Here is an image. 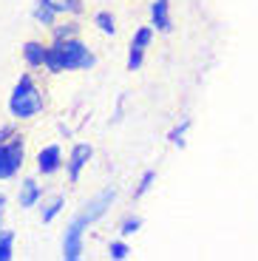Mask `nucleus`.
Wrapping results in <instances>:
<instances>
[{
    "instance_id": "dca6fc26",
    "label": "nucleus",
    "mask_w": 258,
    "mask_h": 261,
    "mask_svg": "<svg viewBox=\"0 0 258 261\" xmlns=\"http://www.w3.org/2000/svg\"><path fill=\"white\" fill-rule=\"evenodd\" d=\"M190 125H193V119H190V117H182L179 122H176L173 128L168 130V142L173 145V148H179V150L187 148V130H190Z\"/></svg>"
},
{
    "instance_id": "4be33fe9",
    "label": "nucleus",
    "mask_w": 258,
    "mask_h": 261,
    "mask_svg": "<svg viewBox=\"0 0 258 261\" xmlns=\"http://www.w3.org/2000/svg\"><path fill=\"white\" fill-rule=\"evenodd\" d=\"M142 65H145V51L128 46V60H125V68H128V71H139Z\"/></svg>"
},
{
    "instance_id": "9d476101",
    "label": "nucleus",
    "mask_w": 258,
    "mask_h": 261,
    "mask_svg": "<svg viewBox=\"0 0 258 261\" xmlns=\"http://www.w3.org/2000/svg\"><path fill=\"white\" fill-rule=\"evenodd\" d=\"M148 17H150V26L156 29V34H170V32H173V12H170V0H150Z\"/></svg>"
},
{
    "instance_id": "f03ea898",
    "label": "nucleus",
    "mask_w": 258,
    "mask_h": 261,
    "mask_svg": "<svg viewBox=\"0 0 258 261\" xmlns=\"http://www.w3.org/2000/svg\"><path fill=\"white\" fill-rule=\"evenodd\" d=\"M45 105H48V99H45V88L37 80V71H29V68L20 71V77L12 85V94L6 99L9 119L32 122V119H37L45 111Z\"/></svg>"
},
{
    "instance_id": "f8f14e48",
    "label": "nucleus",
    "mask_w": 258,
    "mask_h": 261,
    "mask_svg": "<svg viewBox=\"0 0 258 261\" xmlns=\"http://www.w3.org/2000/svg\"><path fill=\"white\" fill-rule=\"evenodd\" d=\"M63 210H65V196L63 193L45 196L43 202H40V222H43V224H54Z\"/></svg>"
},
{
    "instance_id": "39448f33",
    "label": "nucleus",
    "mask_w": 258,
    "mask_h": 261,
    "mask_svg": "<svg viewBox=\"0 0 258 261\" xmlns=\"http://www.w3.org/2000/svg\"><path fill=\"white\" fill-rule=\"evenodd\" d=\"M65 170V153H63V145L60 142H48L43 148H37L34 153V173L40 179H51L57 173Z\"/></svg>"
},
{
    "instance_id": "5701e85b",
    "label": "nucleus",
    "mask_w": 258,
    "mask_h": 261,
    "mask_svg": "<svg viewBox=\"0 0 258 261\" xmlns=\"http://www.w3.org/2000/svg\"><path fill=\"white\" fill-rule=\"evenodd\" d=\"M14 134H20V122L17 119H9V122L0 125V142H6V139H12Z\"/></svg>"
},
{
    "instance_id": "2eb2a0df",
    "label": "nucleus",
    "mask_w": 258,
    "mask_h": 261,
    "mask_svg": "<svg viewBox=\"0 0 258 261\" xmlns=\"http://www.w3.org/2000/svg\"><path fill=\"white\" fill-rule=\"evenodd\" d=\"M153 185H156V170L153 168L142 170V173H139V179H136V185H134V190H131V199H134V202L145 199V196L153 190Z\"/></svg>"
},
{
    "instance_id": "20e7f679",
    "label": "nucleus",
    "mask_w": 258,
    "mask_h": 261,
    "mask_svg": "<svg viewBox=\"0 0 258 261\" xmlns=\"http://www.w3.org/2000/svg\"><path fill=\"white\" fill-rule=\"evenodd\" d=\"M116 188H102L99 193H94L91 199H85L83 202V207L77 210V219L83 227H94L97 222H102L105 216L111 213V207H114V202H116Z\"/></svg>"
},
{
    "instance_id": "0eeeda50",
    "label": "nucleus",
    "mask_w": 258,
    "mask_h": 261,
    "mask_svg": "<svg viewBox=\"0 0 258 261\" xmlns=\"http://www.w3.org/2000/svg\"><path fill=\"white\" fill-rule=\"evenodd\" d=\"M91 159H94V145L91 142H74L71 150L65 153V179H68V185H77L80 179H83L85 168L91 165Z\"/></svg>"
},
{
    "instance_id": "b1692460",
    "label": "nucleus",
    "mask_w": 258,
    "mask_h": 261,
    "mask_svg": "<svg viewBox=\"0 0 258 261\" xmlns=\"http://www.w3.org/2000/svg\"><path fill=\"white\" fill-rule=\"evenodd\" d=\"M6 207H9V196L0 190V230H3V219H6Z\"/></svg>"
},
{
    "instance_id": "f257e3e1",
    "label": "nucleus",
    "mask_w": 258,
    "mask_h": 261,
    "mask_svg": "<svg viewBox=\"0 0 258 261\" xmlns=\"http://www.w3.org/2000/svg\"><path fill=\"white\" fill-rule=\"evenodd\" d=\"M97 65V54L83 37L71 40H48V54H45V74L60 77V74L91 71Z\"/></svg>"
},
{
    "instance_id": "6ab92c4d",
    "label": "nucleus",
    "mask_w": 258,
    "mask_h": 261,
    "mask_svg": "<svg viewBox=\"0 0 258 261\" xmlns=\"http://www.w3.org/2000/svg\"><path fill=\"white\" fill-rule=\"evenodd\" d=\"M139 230H142V219L134 216V213L122 216V219L116 222V236H122V239H131V236H136Z\"/></svg>"
},
{
    "instance_id": "412c9836",
    "label": "nucleus",
    "mask_w": 258,
    "mask_h": 261,
    "mask_svg": "<svg viewBox=\"0 0 258 261\" xmlns=\"http://www.w3.org/2000/svg\"><path fill=\"white\" fill-rule=\"evenodd\" d=\"M14 244H17V233L14 230H0V261H12L14 258Z\"/></svg>"
},
{
    "instance_id": "9b49d317",
    "label": "nucleus",
    "mask_w": 258,
    "mask_h": 261,
    "mask_svg": "<svg viewBox=\"0 0 258 261\" xmlns=\"http://www.w3.org/2000/svg\"><path fill=\"white\" fill-rule=\"evenodd\" d=\"M71 37H83V23H80V17H60L48 29V40H71Z\"/></svg>"
},
{
    "instance_id": "6e6552de",
    "label": "nucleus",
    "mask_w": 258,
    "mask_h": 261,
    "mask_svg": "<svg viewBox=\"0 0 258 261\" xmlns=\"http://www.w3.org/2000/svg\"><path fill=\"white\" fill-rule=\"evenodd\" d=\"M45 199V188L40 185V176L34 173V176H23L17 185V190H14V202H17L20 210H34L40 207V202Z\"/></svg>"
},
{
    "instance_id": "1a4fd4ad",
    "label": "nucleus",
    "mask_w": 258,
    "mask_h": 261,
    "mask_svg": "<svg viewBox=\"0 0 258 261\" xmlns=\"http://www.w3.org/2000/svg\"><path fill=\"white\" fill-rule=\"evenodd\" d=\"M45 54H48V40H26L23 46H20V60L26 65L29 71H45Z\"/></svg>"
},
{
    "instance_id": "aec40b11",
    "label": "nucleus",
    "mask_w": 258,
    "mask_h": 261,
    "mask_svg": "<svg viewBox=\"0 0 258 261\" xmlns=\"http://www.w3.org/2000/svg\"><path fill=\"white\" fill-rule=\"evenodd\" d=\"M108 258H111V261H128V258H131V244H128V239H122V236L111 239V242H108Z\"/></svg>"
},
{
    "instance_id": "a211bd4d",
    "label": "nucleus",
    "mask_w": 258,
    "mask_h": 261,
    "mask_svg": "<svg viewBox=\"0 0 258 261\" xmlns=\"http://www.w3.org/2000/svg\"><path fill=\"white\" fill-rule=\"evenodd\" d=\"M153 37H156V29L150 26H139L134 32V37H131V48H139V51H148L150 48V43H153Z\"/></svg>"
},
{
    "instance_id": "4468645a",
    "label": "nucleus",
    "mask_w": 258,
    "mask_h": 261,
    "mask_svg": "<svg viewBox=\"0 0 258 261\" xmlns=\"http://www.w3.org/2000/svg\"><path fill=\"white\" fill-rule=\"evenodd\" d=\"M91 26L97 29L102 37H114L116 34V17L108 12V9H97V12L91 14Z\"/></svg>"
},
{
    "instance_id": "ddd939ff",
    "label": "nucleus",
    "mask_w": 258,
    "mask_h": 261,
    "mask_svg": "<svg viewBox=\"0 0 258 261\" xmlns=\"http://www.w3.org/2000/svg\"><path fill=\"white\" fill-rule=\"evenodd\" d=\"M32 20H34V26H40V29H48L54 26L60 20V14H57V9L48 3V0H34V6H32Z\"/></svg>"
},
{
    "instance_id": "423d86ee",
    "label": "nucleus",
    "mask_w": 258,
    "mask_h": 261,
    "mask_svg": "<svg viewBox=\"0 0 258 261\" xmlns=\"http://www.w3.org/2000/svg\"><path fill=\"white\" fill-rule=\"evenodd\" d=\"M85 233H88V227H83L77 219H71V222L65 224L63 239H60V258L63 261H80L83 258L85 255Z\"/></svg>"
},
{
    "instance_id": "7ed1b4c3",
    "label": "nucleus",
    "mask_w": 258,
    "mask_h": 261,
    "mask_svg": "<svg viewBox=\"0 0 258 261\" xmlns=\"http://www.w3.org/2000/svg\"><path fill=\"white\" fill-rule=\"evenodd\" d=\"M29 162V148H26V137L14 134L12 139L0 142V182L17 179L20 170Z\"/></svg>"
},
{
    "instance_id": "f3484780",
    "label": "nucleus",
    "mask_w": 258,
    "mask_h": 261,
    "mask_svg": "<svg viewBox=\"0 0 258 261\" xmlns=\"http://www.w3.org/2000/svg\"><path fill=\"white\" fill-rule=\"evenodd\" d=\"M57 9L60 17H83L85 14V0H48Z\"/></svg>"
}]
</instances>
